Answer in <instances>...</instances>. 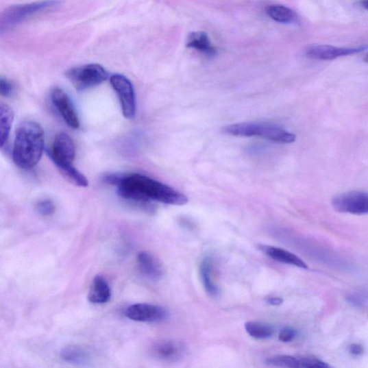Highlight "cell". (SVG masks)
<instances>
[{"label":"cell","mask_w":368,"mask_h":368,"mask_svg":"<svg viewBox=\"0 0 368 368\" xmlns=\"http://www.w3.org/2000/svg\"><path fill=\"white\" fill-rule=\"evenodd\" d=\"M186 47L210 57L216 56L217 53L208 34L204 32L191 34L187 39Z\"/></svg>","instance_id":"17"},{"label":"cell","mask_w":368,"mask_h":368,"mask_svg":"<svg viewBox=\"0 0 368 368\" xmlns=\"http://www.w3.org/2000/svg\"><path fill=\"white\" fill-rule=\"evenodd\" d=\"M60 356L65 362L76 365L86 364L91 359L90 352L79 345L64 347L61 350Z\"/></svg>","instance_id":"18"},{"label":"cell","mask_w":368,"mask_h":368,"mask_svg":"<svg viewBox=\"0 0 368 368\" xmlns=\"http://www.w3.org/2000/svg\"><path fill=\"white\" fill-rule=\"evenodd\" d=\"M52 100L67 125L72 128H78L80 125L79 117L68 95L56 88L52 93Z\"/></svg>","instance_id":"12"},{"label":"cell","mask_w":368,"mask_h":368,"mask_svg":"<svg viewBox=\"0 0 368 368\" xmlns=\"http://www.w3.org/2000/svg\"><path fill=\"white\" fill-rule=\"evenodd\" d=\"M262 252L278 262L291 265L302 269H307V264L299 257L293 254L288 250L273 246L261 245L260 247Z\"/></svg>","instance_id":"15"},{"label":"cell","mask_w":368,"mask_h":368,"mask_svg":"<svg viewBox=\"0 0 368 368\" xmlns=\"http://www.w3.org/2000/svg\"><path fill=\"white\" fill-rule=\"evenodd\" d=\"M360 4L365 10L368 11V0H360Z\"/></svg>","instance_id":"29"},{"label":"cell","mask_w":368,"mask_h":368,"mask_svg":"<svg viewBox=\"0 0 368 368\" xmlns=\"http://www.w3.org/2000/svg\"><path fill=\"white\" fill-rule=\"evenodd\" d=\"M60 171L73 184L80 187H86L89 185V182H88L85 175L73 166L60 170Z\"/></svg>","instance_id":"23"},{"label":"cell","mask_w":368,"mask_h":368,"mask_svg":"<svg viewBox=\"0 0 368 368\" xmlns=\"http://www.w3.org/2000/svg\"><path fill=\"white\" fill-rule=\"evenodd\" d=\"M66 77L78 91H84L106 81L108 73L99 64H87L71 69Z\"/></svg>","instance_id":"5"},{"label":"cell","mask_w":368,"mask_h":368,"mask_svg":"<svg viewBox=\"0 0 368 368\" xmlns=\"http://www.w3.org/2000/svg\"><path fill=\"white\" fill-rule=\"evenodd\" d=\"M297 332L291 328H285L279 334V341L283 343H290L296 337Z\"/></svg>","instance_id":"26"},{"label":"cell","mask_w":368,"mask_h":368,"mask_svg":"<svg viewBox=\"0 0 368 368\" xmlns=\"http://www.w3.org/2000/svg\"><path fill=\"white\" fill-rule=\"evenodd\" d=\"M14 119V112L10 106L2 103L0 106V144L2 148L7 143Z\"/></svg>","instance_id":"21"},{"label":"cell","mask_w":368,"mask_h":368,"mask_svg":"<svg viewBox=\"0 0 368 368\" xmlns=\"http://www.w3.org/2000/svg\"><path fill=\"white\" fill-rule=\"evenodd\" d=\"M212 269V260L209 258H204L200 267L201 281L206 291L208 292L209 295L216 297L219 295V290L217 284L214 282Z\"/></svg>","instance_id":"20"},{"label":"cell","mask_w":368,"mask_h":368,"mask_svg":"<svg viewBox=\"0 0 368 368\" xmlns=\"http://www.w3.org/2000/svg\"><path fill=\"white\" fill-rule=\"evenodd\" d=\"M245 330L249 335L258 340H266L274 334V329L268 323L249 321L245 323Z\"/></svg>","instance_id":"22"},{"label":"cell","mask_w":368,"mask_h":368,"mask_svg":"<svg viewBox=\"0 0 368 368\" xmlns=\"http://www.w3.org/2000/svg\"><path fill=\"white\" fill-rule=\"evenodd\" d=\"M270 366L289 368H328L330 365L314 357H293L290 356H274L267 360Z\"/></svg>","instance_id":"11"},{"label":"cell","mask_w":368,"mask_h":368,"mask_svg":"<svg viewBox=\"0 0 368 368\" xmlns=\"http://www.w3.org/2000/svg\"><path fill=\"white\" fill-rule=\"evenodd\" d=\"M185 345L181 342L164 341L156 343L151 348V356L161 361H175L184 354Z\"/></svg>","instance_id":"13"},{"label":"cell","mask_w":368,"mask_h":368,"mask_svg":"<svg viewBox=\"0 0 368 368\" xmlns=\"http://www.w3.org/2000/svg\"><path fill=\"white\" fill-rule=\"evenodd\" d=\"M128 319L139 322H158L166 320L169 312L164 307L145 303L132 304L125 311Z\"/></svg>","instance_id":"9"},{"label":"cell","mask_w":368,"mask_h":368,"mask_svg":"<svg viewBox=\"0 0 368 368\" xmlns=\"http://www.w3.org/2000/svg\"><path fill=\"white\" fill-rule=\"evenodd\" d=\"M112 297V291L106 279L100 275H96L93 280L88 300L95 304L108 303Z\"/></svg>","instance_id":"16"},{"label":"cell","mask_w":368,"mask_h":368,"mask_svg":"<svg viewBox=\"0 0 368 368\" xmlns=\"http://www.w3.org/2000/svg\"><path fill=\"white\" fill-rule=\"evenodd\" d=\"M267 302L272 306H280L284 302L283 299L278 297H272L267 299Z\"/></svg>","instance_id":"28"},{"label":"cell","mask_w":368,"mask_h":368,"mask_svg":"<svg viewBox=\"0 0 368 368\" xmlns=\"http://www.w3.org/2000/svg\"><path fill=\"white\" fill-rule=\"evenodd\" d=\"M56 0H46L30 4L14 5L6 9L0 18V32L3 34L28 18L56 6Z\"/></svg>","instance_id":"4"},{"label":"cell","mask_w":368,"mask_h":368,"mask_svg":"<svg viewBox=\"0 0 368 368\" xmlns=\"http://www.w3.org/2000/svg\"><path fill=\"white\" fill-rule=\"evenodd\" d=\"M105 181L116 186L122 198L141 204L150 212L154 211L153 201L179 206L188 201L180 191L139 173L109 175Z\"/></svg>","instance_id":"1"},{"label":"cell","mask_w":368,"mask_h":368,"mask_svg":"<svg viewBox=\"0 0 368 368\" xmlns=\"http://www.w3.org/2000/svg\"><path fill=\"white\" fill-rule=\"evenodd\" d=\"M44 146L42 127L34 121L24 122L16 132L12 152L14 163L24 170L33 169L42 157Z\"/></svg>","instance_id":"2"},{"label":"cell","mask_w":368,"mask_h":368,"mask_svg":"<svg viewBox=\"0 0 368 368\" xmlns=\"http://www.w3.org/2000/svg\"><path fill=\"white\" fill-rule=\"evenodd\" d=\"M267 12L272 20L279 23L291 24L296 23L298 20L296 12L284 5H271L267 8Z\"/></svg>","instance_id":"19"},{"label":"cell","mask_w":368,"mask_h":368,"mask_svg":"<svg viewBox=\"0 0 368 368\" xmlns=\"http://www.w3.org/2000/svg\"><path fill=\"white\" fill-rule=\"evenodd\" d=\"M349 351L352 355L358 356L363 354V347L360 345L353 344L349 346Z\"/></svg>","instance_id":"27"},{"label":"cell","mask_w":368,"mask_h":368,"mask_svg":"<svg viewBox=\"0 0 368 368\" xmlns=\"http://www.w3.org/2000/svg\"><path fill=\"white\" fill-rule=\"evenodd\" d=\"M332 204L338 212L368 214V191H352L338 195L332 199Z\"/></svg>","instance_id":"6"},{"label":"cell","mask_w":368,"mask_h":368,"mask_svg":"<svg viewBox=\"0 0 368 368\" xmlns=\"http://www.w3.org/2000/svg\"><path fill=\"white\" fill-rule=\"evenodd\" d=\"M110 83L119 97L123 114L125 119H134L136 113V100L134 86L125 76L114 75L110 77Z\"/></svg>","instance_id":"7"},{"label":"cell","mask_w":368,"mask_h":368,"mask_svg":"<svg viewBox=\"0 0 368 368\" xmlns=\"http://www.w3.org/2000/svg\"><path fill=\"white\" fill-rule=\"evenodd\" d=\"M51 158L58 169L73 166L75 159V145L72 138L65 132L58 134L53 143Z\"/></svg>","instance_id":"8"},{"label":"cell","mask_w":368,"mask_h":368,"mask_svg":"<svg viewBox=\"0 0 368 368\" xmlns=\"http://www.w3.org/2000/svg\"><path fill=\"white\" fill-rule=\"evenodd\" d=\"M37 212L42 216L49 217L54 214L56 206L53 201L50 199H43L36 205Z\"/></svg>","instance_id":"24"},{"label":"cell","mask_w":368,"mask_h":368,"mask_svg":"<svg viewBox=\"0 0 368 368\" xmlns=\"http://www.w3.org/2000/svg\"><path fill=\"white\" fill-rule=\"evenodd\" d=\"M14 90L13 84L8 80L1 78L0 79V95L4 97H10Z\"/></svg>","instance_id":"25"},{"label":"cell","mask_w":368,"mask_h":368,"mask_svg":"<svg viewBox=\"0 0 368 368\" xmlns=\"http://www.w3.org/2000/svg\"><path fill=\"white\" fill-rule=\"evenodd\" d=\"M364 61L366 63H368V53L365 56Z\"/></svg>","instance_id":"30"},{"label":"cell","mask_w":368,"mask_h":368,"mask_svg":"<svg viewBox=\"0 0 368 368\" xmlns=\"http://www.w3.org/2000/svg\"><path fill=\"white\" fill-rule=\"evenodd\" d=\"M225 134L241 137H259L278 143L295 142L297 136L276 125L267 123H243L230 125L223 129Z\"/></svg>","instance_id":"3"},{"label":"cell","mask_w":368,"mask_h":368,"mask_svg":"<svg viewBox=\"0 0 368 368\" xmlns=\"http://www.w3.org/2000/svg\"><path fill=\"white\" fill-rule=\"evenodd\" d=\"M367 46L358 47H337L330 45H313L307 48L306 55L313 60L330 61L336 58L347 56L363 52L367 49Z\"/></svg>","instance_id":"10"},{"label":"cell","mask_w":368,"mask_h":368,"mask_svg":"<svg viewBox=\"0 0 368 368\" xmlns=\"http://www.w3.org/2000/svg\"><path fill=\"white\" fill-rule=\"evenodd\" d=\"M137 261L142 273L153 281H158L164 275V269L160 260L148 252L138 254Z\"/></svg>","instance_id":"14"}]
</instances>
